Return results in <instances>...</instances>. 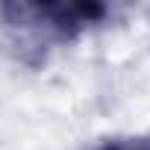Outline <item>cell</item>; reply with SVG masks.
<instances>
[{
	"label": "cell",
	"mask_w": 150,
	"mask_h": 150,
	"mask_svg": "<svg viewBox=\"0 0 150 150\" xmlns=\"http://www.w3.org/2000/svg\"><path fill=\"white\" fill-rule=\"evenodd\" d=\"M3 12L12 15L15 21L38 24L56 38H71L86 27L103 21L109 9L103 3H18V6H3Z\"/></svg>",
	"instance_id": "cell-1"
},
{
	"label": "cell",
	"mask_w": 150,
	"mask_h": 150,
	"mask_svg": "<svg viewBox=\"0 0 150 150\" xmlns=\"http://www.w3.org/2000/svg\"><path fill=\"white\" fill-rule=\"evenodd\" d=\"M100 150H150V141L147 138H115V141H106Z\"/></svg>",
	"instance_id": "cell-2"
}]
</instances>
